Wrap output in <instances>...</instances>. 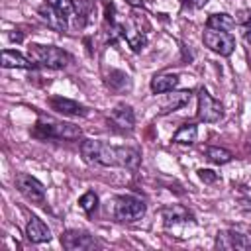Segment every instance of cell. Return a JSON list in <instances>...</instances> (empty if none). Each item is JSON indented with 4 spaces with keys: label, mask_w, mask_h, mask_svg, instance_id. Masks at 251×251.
Wrapping results in <instances>:
<instances>
[{
    "label": "cell",
    "mask_w": 251,
    "mask_h": 251,
    "mask_svg": "<svg viewBox=\"0 0 251 251\" xmlns=\"http://www.w3.org/2000/svg\"><path fill=\"white\" fill-rule=\"evenodd\" d=\"M80 155L88 165L104 167H126L135 171L139 167V153L131 147H114L98 139H84L80 145Z\"/></svg>",
    "instance_id": "cell-1"
},
{
    "label": "cell",
    "mask_w": 251,
    "mask_h": 251,
    "mask_svg": "<svg viewBox=\"0 0 251 251\" xmlns=\"http://www.w3.org/2000/svg\"><path fill=\"white\" fill-rule=\"evenodd\" d=\"M33 137H39V139H78L82 135L80 127L75 126V124H69V122H59V120H53V118H45L41 116L33 127Z\"/></svg>",
    "instance_id": "cell-2"
},
{
    "label": "cell",
    "mask_w": 251,
    "mask_h": 251,
    "mask_svg": "<svg viewBox=\"0 0 251 251\" xmlns=\"http://www.w3.org/2000/svg\"><path fill=\"white\" fill-rule=\"evenodd\" d=\"M29 57L35 61V65H41L47 69H65L71 61L69 53L55 45H31Z\"/></svg>",
    "instance_id": "cell-3"
},
{
    "label": "cell",
    "mask_w": 251,
    "mask_h": 251,
    "mask_svg": "<svg viewBox=\"0 0 251 251\" xmlns=\"http://www.w3.org/2000/svg\"><path fill=\"white\" fill-rule=\"evenodd\" d=\"M145 202L131 194H122L114 200V218L118 222H135L143 218Z\"/></svg>",
    "instance_id": "cell-4"
},
{
    "label": "cell",
    "mask_w": 251,
    "mask_h": 251,
    "mask_svg": "<svg viewBox=\"0 0 251 251\" xmlns=\"http://www.w3.org/2000/svg\"><path fill=\"white\" fill-rule=\"evenodd\" d=\"M202 39H204V45L210 51H214L222 57H229L235 51V37L229 31H220V29L206 27V31L202 33Z\"/></svg>",
    "instance_id": "cell-5"
},
{
    "label": "cell",
    "mask_w": 251,
    "mask_h": 251,
    "mask_svg": "<svg viewBox=\"0 0 251 251\" xmlns=\"http://www.w3.org/2000/svg\"><path fill=\"white\" fill-rule=\"evenodd\" d=\"M61 245L69 251H88L98 247V241L84 229H67L61 235Z\"/></svg>",
    "instance_id": "cell-6"
},
{
    "label": "cell",
    "mask_w": 251,
    "mask_h": 251,
    "mask_svg": "<svg viewBox=\"0 0 251 251\" xmlns=\"http://www.w3.org/2000/svg\"><path fill=\"white\" fill-rule=\"evenodd\" d=\"M222 116H224L222 104L216 98H212V94L202 86L198 90V118L202 122H210L212 124V122H218Z\"/></svg>",
    "instance_id": "cell-7"
},
{
    "label": "cell",
    "mask_w": 251,
    "mask_h": 251,
    "mask_svg": "<svg viewBox=\"0 0 251 251\" xmlns=\"http://www.w3.org/2000/svg\"><path fill=\"white\" fill-rule=\"evenodd\" d=\"M16 188L20 190L22 196H25V198L31 200V202L41 204V202L45 200V186H43L35 176L27 175V173L16 175Z\"/></svg>",
    "instance_id": "cell-8"
},
{
    "label": "cell",
    "mask_w": 251,
    "mask_h": 251,
    "mask_svg": "<svg viewBox=\"0 0 251 251\" xmlns=\"http://www.w3.org/2000/svg\"><path fill=\"white\" fill-rule=\"evenodd\" d=\"M216 247L218 249H241V251H247V249H251V233H241V231H233V229L218 231Z\"/></svg>",
    "instance_id": "cell-9"
},
{
    "label": "cell",
    "mask_w": 251,
    "mask_h": 251,
    "mask_svg": "<svg viewBox=\"0 0 251 251\" xmlns=\"http://www.w3.org/2000/svg\"><path fill=\"white\" fill-rule=\"evenodd\" d=\"M110 124L120 131H131L135 126V116L129 104H118L110 114Z\"/></svg>",
    "instance_id": "cell-10"
},
{
    "label": "cell",
    "mask_w": 251,
    "mask_h": 251,
    "mask_svg": "<svg viewBox=\"0 0 251 251\" xmlns=\"http://www.w3.org/2000/svg\"><path fill=\"white\" fill-rule=\"evenodd\" d=\"M25 235H27V241H31V243H43V241L51 239V231H49L47 224L43 220H39L37 216H29L27 226H25Z\"/></svg>",
    "instance_id": "cell-11"
},
{
    "label": "cell",
    "mask_w": 251,
    "mask_h": 251,
    "mask_svg": "<svg viewBox=\"0 0 251 251\" xmlns=\"http://www.w3.org/2000/svg\"><path fill=\"white\" fill-rule=\"evenodd\" d=\"M163 222H165L167 227H175V226L192 222V216H190V212L186 208H182L178 204H173V206L163 210Z\"/></svg>",
    "instance_id": "cell-12"
},
{
    "label": "cell",
    "mask_w": 251,
    "mask_h": 251,
    "mask_svg": "<svg viewBox=\"0 0 251 251\" xmlns=\"http://www.w3.org/2000/svg\"><path fill=\"white\" fill-rule=\"evenodd\" d=\"M2 67L4 69H33L35 63H33V59H27L20 51L4 49L2 51Z\"/></svg>",
    "instance_id": "cell-13"
},
{
    "label": "cell",
    "mask_w": 251,
    "mask_h": 251,
    "mask_svg": "<svg viewBox=\"0 0 251 251\" xmlns=\"http://www.w3.org/2000/svg\"><path fill=\"white\" fill-rule=\"evenodd\" d=\"M51 108L57 110L59 114H65V116H84V106L75 102V100H69V98H63V96H53L49 100Z\"/></svg>",
    "instance_id": "cell-14"
},
{
    "label": "cell",
    "mask_w": 251,
    "mask_h": 251,
    "mask_svg": "<svg viewBox=\"0 0 251 251\" xmlns=\"http://www.w3.org/2000/svg\"><path fill=\"white\" fill-rule=\"evenodd\" d=\"M178 75H171V73H161V75H155L151 78V90L155 94H165V92H171L178 86Z\"/></svg>",
    "instance_id": "cell-15"
},
{
    "label": "cell",
    "mask_w": 251,
    "mask_h": 251,
    "mask_svg": "<svg viewBox=\"0 0 251 251\" xmlns=\"http://www.w3.org/2000/svg\"><path fill=\"white\" fill-rule=\"evenodd\" d=\"M120 29H122V33H124L126 41L129 43V47H131L133 51H141V49L145 47L147 39H145L143 31H139V29H137L133 24H126V25H122Z\"/></svg>",
    "instance_id": "cell-16"
},
{
    "label": "cell",
    "mask_w": 251,
    "mask_h": 251,
    "mask_svg": "<svg viewBox=\"0 0 251 251\" xmlns=\"http://www.w3.org/2000/svg\"><path fill=\"white\" fill-rule=\"evenodd\" d=\"M106 84L116 92H127L131 88V78L124 71H110V75L106 78Z\"/></svg>",
    "instance_id": "cell-17"
},
{
    "label": "cell",
    "mask_w": 251,
    "mask_h": 251,
    "mask_svg": "<svg viewBox=\"0 0 251 251\" xmlns=\"http://www.w3.org/2000/svg\"><path fill=\"white\" fill-rule=\"evenodd\" d=\"M47 6L57 14V18L67 25V20L75 16V4L73 0H47Z\"/></svg>",
    "instance_id": "cell-18"
},
{
    "label": "cell",
    "mask_w": 251,
    "mask_h": 251,
    "mask_svg": "<svg viewBox=\"0 0 251 251\" xmlns=\"http://www.w3.org/2000/svg\"><path fill=\"white\" fill-rule=\"evenodd\" d=\"M206 27L220 29V31H231L235 27V20L229 14H212L206 22Z\"/></svg>",
    "instance_id": "cell-19"
},
{
    "label": "cell",
    "mask_w": 251,
    "mask_h": 251,
    "mask_svg": "<svg viewBox=\"0 0 251 251\" xmlns=\"http://www.w3.org/2000/svg\"><path fill=\"white\" fill-rule=\"evenodd\" d=\"M196 135H198V129L194 124H184L180 126L175 135H173V141L175 143H180V145H192L196 141Z\"/></svg>",
    "instance_id": "cell-20"
},
{
    "label": "cell",
    "mask_w": 251,
    "mask_h": 251,
    "mask_svg": "<svg viewBox=\"0 0 251 251\" xmlns=\"http://www.w3.org/2000/svg\"><path fill=\"white\" fill-rule=\"evenodd\" d=\"M190 100V90H180V92H175L161 108V114H169V112H175L178 108H182L186 102Z\"/></svg>",
    "instance_id": "cell-21"
},
{
    "label": "cell",
    "mask_w": 251,
    "mask_h": 251,
    "mask_svg": "<svg viewBox=\"0 0 251 251\" xmlns=\"http://www.w3.org/2000/svg\"><path fill=\"white\" fill-rule=\"evenodd\" d=\"M206 159L214 165H226L233 159V155H231V151H227L224 147H208L206 149Z\"/></svg>",
    "instance_id": "cell-22"
},
{
    "label": "cell",
    "mask_w": 251,
    "mask_h": 251,
    "mask_svg": "<svg viewBox=\"0 0 251 251\" xmlns=\"http://www.w3.org/2000/svg\"><path fill=\"white\" fill-rule=\"evenodd\" d=\"M78 206H80L86 214L96 212V208H98V196H96V192H92V190L84 192V194L78 198Z\"/></svg>",
    "instance_id": "cell-23"
},
{
    "label": "cell",
    "mask_w": 251,
    "mask_h": 251,
    "mask_svg": "<svg viewBox=\"0 0 251 251\" xmlns=\"http://www.w3.org/2000/svg\"><path fill=\"white\" fill-rule=\"evenodd\" d=\"M198 176H200V180H204V182H216V180H218V175H216L214 171H210V169H200V171H198Z\"/></svg>",
    "instance_id": "cell-24"
},
{
    "label": "cell",
    "mask_w": 251,
    "mask_h": 251,
    "mask_svg": "<svg viewBox=\"0 0 251 251\" xmlns=\"http://www.w3.org/2000/svg\"><path fill=\"white\" fill-rule=\"evenodd\" d=\"M241 25V35H243V39L247 41V43H251V20L249 22H243V24H239Z\"/></svg>",
    "instance_id": "cell-25"
},
{
    "label": "cell",
    "mask_w": 251,
    "mask_h": 251,
    "mask_svg": "<svg viewBox=\"0 0 251 251\" xmlns=\"http://www.w3.org/2000/svg\"><path fill=\"white\" fill-rule=\"evenodd\" d=\"M192 2V6L194 8H202V6H206L208 4V0H190Z\"/></svg>",
    "instance_id": "cell-26"
},
{
    "label": "cell",
    "mask_w": 251,
    "mask_h": 251,
    "mask_svg": "<svg viewBox=\"0 0 251 251\" xmlns=\"http://www.w3.org/2000/svg\"><path fill=\"white\" fill-rule=\"evenodd\" d=\"M131 6H143V0H127Z\"/></svg>",
    "instance_id": "cell-27"
},
{
    "label": "cell",
    "mask_w": 251,
    "mask_h": 251,
    "mask_svg": "<svg viewBox=\"0 0 251 251\" xmlns=\"http://www.w3.org/2000/svg\"><path fill=\"white\" fill-rule=\"evenodd\" d=\"M10 39H16V41H20V39H22V35H20V33H12V35H10Z\"/></svg>",
    "instance_id": "cell-28"
}]
</instances>
